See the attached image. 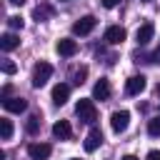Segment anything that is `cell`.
Returning <instances> with one entry per match:
<instances>
[{
  "mask_svg": "<svg viewBox=\"0 0 160 160\" xmlns=\"http://www.w3.org/2000/svg\"><path fill=\"white\" fill-rule=\"evenodd\" d=\"M75 112H78V118H80L82 122H88V125H92V122L98 120V108H95V102H92L90 98H80L78 105H75Z\"/></svg>",
  "mask_w": 160,
  "mask_h": 160,
  "instance_id": "cell-1",
  "label": "cell"
},
{
  "mask_svg": "<svg viewBox=\"0 0 160 160\" xmlns=\"http://www.w3.org/2000/svg\"><path fill=\"white\" fill-rule=\"evenodd\" d=\"M52 75V65L50 62H38L32 68V88H42Z\"/></svg>",
  "mask_w": 160,
  "mask_h": 160,
  "instance_id": "cell-2",
  "label": "cell"
},
{
  "mask_svg": "<svg viewBox=\"0 0 160 160\" xmlns=\"http://www.w3.org/2000/svg\"><path fill=\"white\" fill-rule=\"evenodd\" d=\"M128 125H130V112H128V110H115V112L110 115V128H112V132H125Z\"/></svg>",
  "mask_w": 160,
  "mask_h": 160,
  "instance_id": "cell-3",
  "label": "cell"
},
{
  "mask_svg": "<svg viewBox=\"0 0 160 160\" xmlns=\"http://www.w3.org/2000/svg\"><path fill=\"white\" fill-rule=\"evenodd\" d=\"M95 22H98V20H95L92 15H82L80 20L72 22V32H75V35H88V32H92Z\"/></svg>",
  "mask_w": 160,
  "mask_h": 160,
  "instance_id": "cell-4",
  "label": "cell"
},
{
  "mask_svg": "<svg viewBox=\"0 0 160 160\" xmlns=\"http://www.w3.org/2000/svg\"><path fill=\"white\" fill-rule=\"evenodd\" d=\"M100 145H102V130H100V128H92V130L88 132L82 148H85V152H95Z\"/></svg>",
  "mask_w": 160,
  "mask_h": 160,
  "instance_id": "cell-5",
  "label": "cell"
},
{
  "mask_svg": "<svg viewBox=\"0 0 160 160\" xmlns=\"http://www.w3.org/2000/svg\"><path fill=\"white\" fill-rule=\"evenodd\" d=\"M50 152H52V148H50L48 142H32V145L28 148L30 160H48V158H50Z\"/></svg>",
  "mask_w": 160,
  "mask_h": 160,
  "instance_id": "cell-6",
  "label": "cell"
},
{
  "mask_svg": "<svg viewBox=\"0 0 160 160\" xmlns=\"http://www.w3.org/2000/svg\"><path fill=\"white\" fill-rule=\"evenodd\" d=\"M125 28H120V25H110L108 30H105V40L110 42V45H120L122 40H125Z\"/></svg>",
  "mask_w": 160,
  "mask_h": 160,
  "instance_id": "cell-7",
  "label": "cell"
},
{
  "mask_svg": "<svg viewBox=\"0 0 160 160\" xmlns=\"http://www.w3.org/2000/svg\"><path fill=\"white\" fill-rule=\"evenodd\" d=\"M152 32H155V25H152V22H142V25L138 28V32H135L138 45H148V42L152 40Z\"/></svg>",
  "mask_w": 160,
  "mask_h": 160,
  "instance_id": "cell-8",
  "label": "cell"
},
{
  "mask_svg": "<svg viewBox=\"0 0 160 160\" xmlns=\"http://www.w3.org/2000/svg\"><path fill=\"white\" fill-rule=\"evenodd\" d=\"M55 50H58L62 58H72V55L78 52V42H75V40H70V38H62V40H58Z\"/></svg>",
  "mask_w": 160,
  "mask_h": 160,
  "instance_id": "cell-9",
  "label": "cell"
},
{
  "mask_svg": "<svg viewBox=\"0 0 160 160\" xmlns=\"http://www.w3.org/2000/svg\"><path fill=\"white\" fill-rule=\"evenodd\" d=\"M145 85H148V82H145L142 75H132V78L125 82V92H128V95H140V92L145 90Z\"/></svg>",
  "mask_w": 160,
  "mask_h": 160,
  "instance_id": "cell-10",
  "label": "cell"
},
{
  "mask_svg": "<svg viewBox=\"0 0 160 160\" xmlns=\"http://www.w3.org/2000/svg\"><path fill=\"white\" fill-rule=\"evenodd\" d=\"M108 98H110V82L105 78H100L92 85V100H108Z\"/></svg>",
  "mask_w": 160,
  "mask_h": 160,
  "instance_id": "cell-11",
  "label": "cell"
},
{
  "mask_svg": "<svg viewBox=\"0 0 160 160\" xmlns=\"http://www.w3.org/2000/svg\"><path fill=\"white\" fill-rule=\"evenodd\" d=\"M52 135H55L58 140H70V138H72L70 122H68V120H58V122L52 125Z\"/></svg>",
  "mask_w": 160,
  "mask_h": 160,
  "instance_id": "cell-12",
  "label": "cell"
},
{
  "mask_svg": "<svg viewBox=\"0 0 160 160\" xmlns=\"http://www.w3.org/2000/svg\"><path fill=\"white\" fill-rule=\"evenodd\" d=\"M68 98H70V85L60 82V85H55V88H52V102H55V105H65V102H68Z\"/></svg>",
  "mask_w": 160,
  "mask_h": 160,
  "instance_id": "cell-13",
  "label": "cell"
},
{
  "mask_svg": "<svg viewBox=\"0 0 160 160\" xmlns=\"http://www.w3.org/2000/svg\"><path fill=\"white\" fill-rule=\"evenodd\" d=\"M2 108L8 112H22L28 108V100L25 98H8V100H2Z\"/></svg>",
  "mask_w": 160,
  "mask_h": 160,
  "instance_id": "cell-14",
  "label": "cell"
},
{
  "mask_svg": "<svg viewBox=\"0 0 160 160\" xmlns=\"http://www.w3.org/2000/svg\"><path fill=\"white\" fill-rule=\"evenodd\" d=\"M20 45V40H18V35H12V32H5L2 38H0V48L5 50V52H10V50H15Z\"/></svg>",
  "mask_w": 160,
  "mask_h": 160,
  "instance_id": "cell-15",
  "label": "cell"
},
{
  "mask_svg": "<svg viewBox=\"0 0 160 160\" xmlns=\"http://www.w3.org/2000/svg\"><path fill=\"white\" fill-rule=\"evenodd\" d=\"M10 135H12V122L8 118H0V138L2 140H10Z\"/></svg>",
  "mask_w": 160,
  "mask_h": 160,
  "instance_id": "cell-16",
  "label": "cell"
},
{
  "mask_svg": "<svg viewBox=\"0 0 160 160\" xmlns=\"http://www.w3.org/2000/svg\"><path fill=\"white\" fill-rule=\"evenodd\" d=\"M25 130H28L30 135H38V130H40V115H30V118H28Z\"/></svg>",
  "mask_w": 160,
  "mask_h": 160,
  "instance_id": "cell-17",
  "label": "cell"
},
{
  "mask_svg": "<svg viewBox=\"0 0 160 160\" xmlns=\"http://www.w3.org/2000/svg\"><path fill=\"white\" fill-rule=\"evenodd\" d=\"M148 132H150L152 138H160V115L152 118V120H148Z\"/></svg>",
  "mask_w": 160,
  "mask_h": 160,
  "instance_id": "cell-18",
  "label": "cell"
},
{
  "mask_svg": "<svg viewBox=\"0 0 160 160\" xmlns=\"http://www.w3.org/2000/svg\"><path fill=\"white\" fill-rule=\"evenodd\" d=\"M8 25H10L12 30H22V25H25V22H22V18H20V15H10V18H8Z\"/></svg>",
  "mask_w": 160,
  "mask_h": 160,
  "instance_id": "cell-19",
  "label": "cell"
},
{
  "mask_svg": "<svg viewBox=\"0 0 160 160\" xmlns=\"http://www.w3.org/2000/svg\"><path fill=\"white\" fill-rule=\"evenodd\" d=\"M85 75H88V68H78V70L72 72V80H75L78 85H82V82H85Z\"/></svg>",
  "mask_w": 160,
  "mask_h": 160,
  "instance_id": "cell-20",
  "label": "cell"
},
{
  "mask_svg": "<svg viewBox=\"0 0 160 160\" xmlns=\"http://www.w3.org/2000/svg\"><path fill=\"white\" fill-rule=\"evenodd\" d=\"M45 15H50V10H48V8H35V10H32V18H35L38 22H40V20H45Z\"/></svg>",
  "mask_w": 160,
  "mask_h": 160,
  "instance_id": "cell-21",
  "label": "cell"
},
{
  "mask_svg": "<svg viewBox=\"0 0 160 160\" xmlns=\"http://www.w3.org/2000/svg\"><path fill=\"white\" fill-rule=\"evenodd\" d=\"M15 70H18V68H15L12 60H2V72H5V75H12Z\"/></svg>",
  "mask_w": 160,
  "mask_h": 160,
  "instance_id": "cell-22",
  "label": "cell"
},
{
  "mask_svg": "<svg viewBox=\"0 0 160 160\" xmlns=\"http://www.w3.org/2000/svg\"><path fill=\"white\" fill-rule=\"evenodd\" d=\"M148 160H160V150H150L148 152Z\"/></svg>",
  "mask_w": 160,
  "mask_h": 160,
  "instance_id": "cell-23",
  "label": "cell"
},
{
  "mask_svg": "<svg viewBox=\"0 0 160 160\" xmlns=\"http://www.w3.org/2000/svg\"><path fill=\"white\" fill-rule=\"evenodd\" d=\"M118 2H120V0H102V5H105V8H115Z\"/></svg>",
  "mask_w": 160,
  "mask_h": 160,
  "instance_id": "cell-24",
  "label": "cell"
},
{
  "mask_svg": "<svg viewBox=\"0 0 160 160\" xmlns=\"http://www.w3.org/2000/svg\"><path fill=\"white\" fill-rule=\"evenodd\" d=\"M122 160H138V158H135V155H125Z\"/></svg>",
  "mask_w": 160,
  "mask_h": 160,
  "instance_id": "cell-25",
  "label": "cell"
},
{
  "mask_svg": "<svg viewBox=\"0 0 160 160\" xmlns=\"http://www.w3.org/2000/svg\"><path fill=\"white\" fill-rule=\"evenodd\" d=\"M10 2H12V5H22L25 0H10Z\"/></svg>",
  "mask_w": 160,
  "mask_h": 160,
  "instance_id": "cell-26",
  "label": "cell"
},
{
  "mask_svg": "<svg viewBox=\"0 0 160 160\" xmlns=\"http://www.w3.org/2000/svg\"><path fill=\"white\" fill-rule=\"evenodd\" d=\"M158 95H160V82H158Z\"/></svg>",
  "mask_w": 160,
  "mask_h": 160,
  "instance_id": "cell-27",
  "label": "cell"
},
{
  "mask_svg": "<svg viewBox=\"0 0 160 160\" xmlns=\"http://www.w3.org/2000/svg\"><path fill=\"white\" fill-rule=\"evenodd\" d=\"M142 2H152V0H142Z\"/></svg>",
  "mask_w": 160,
  "mask_h": 160,
  "instance_id": "cell-28",
  "label": "cell"
},
{
  "mask_svg": "<svg viewBox=\"0 0 160 160\" xmlns=\"http://www.w3.org/2000/svg\"><path fill=\"white\" fill-rule=\"evenodd\" d=\"M60 2H65V0H60Z\"/></svg>",
  "mask_w": 160,
  "mask_h": 160,
  "instance_id": "cell-29",
  "label": "cell"
}]
</instances>
